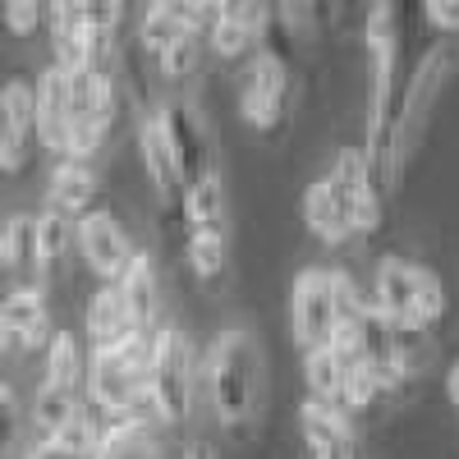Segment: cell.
I'll use <instances>...</instances> for the list:
<instances>
[{"instance_id": "1", "label": "cell", "mask_w": 459, "mask_h": 459, "mask_svg": "<svg viewBox=\"0 0 459 459\" xmlns=\"http://www.w3.org/2000/svg\"><path fill=\"white\" fill-rule=\"evenodd\" d=\"M207 395H212L216 418L230 432L253 423L257 395H262V354H257V340L244 326H230L212 340V350H207Z\"/></svg>"}, {"instance_id": "2", "label": "cell", "mask_w": 459, "mask_h": 459, "mask_svg": "<svg viewBox=\"0 0 459 459\" xmlns=\"http://www.w3.org/2000/svg\"><path fill=\"white\" fill-rule=\"evenodd\" d=\"M372 308L386 317L391 326H409L423 331L432 322H441L446 313V290L428 266H413L404 257H381L377 276H372Z\"/></svg>"}, {"instance_id": "3", "label": "cell", "mask_w": 459, "mask_h": 459, "mask_svg": "<svg viewBox=\"0 0 459 459\" xmlns=\"http://www.w3.org/2000/svg\"><path fill=\"white\" fill-rule=\"evenodd\" d=\"M459 60V47L446 42V37H437V42H428L423 51L413 56V69L404 74V88H400V110H395V152H391V179L404 170V157L413 152L418 134H423V120L428 110L441 92V83L450 79V69Z\"/></svg>"}, {"instance_id": "4", "label": "cell", "mask_w": 459, "mask_h": 459, "mask_svg": "<svg viewBox=\"0 0 459 459\" xmlns=\"http://www.w3.org/2000/svg\"><path fill=\"white\" fill-rule=\"evenodd\" d=\"M194 386H198V368L188 335L170 322L152 335V363H147V391L157 404V423H184L194 413Z\"/></svg>"}, {"instance_id": "5", "label": "cell", "mask_w": 459, "mask_h": 459, "mask_svg": "<svg viewBox=\"0 0 459 459\" xmlns=\"http://www.w3.org/2000/svg\"><path fill=\"white\" fill-rule=\"evenodd\" d=\"M157 125L166 134V147L175 157V170H179V188L198 184L207 175H216V147H212V129L198 120V110L188 101H161L157 106Z\"/></svg>"}, {"instance_id": "6", "label": "cell", "mask_w": 459, "mask_h": 459, "mask_svg": "<svg viewBox=\"0 0 459 459\" xmlns=\"http://www.w3.org/2000/svg\"><path fill=\"white\" fill-rule=\"evenodd\" d=\"M290 317H294V340L303 344V354L326 350L340 313H335V290H331V272L308 266L294 276V294H290Z\"/></svg>"}, {"instance_id": "7", "label": "cell", "mask_w": 459, "mask_h": 459, "mask_svg": "<svg viewBox=\"0 0 459 459\" xmlns=\"http://www.w3.org/2000/svg\"><path fill=\"white\" fill-rule=\"evenodd\" d=\"M74 239H79L88 266L106 285H120V276L129 272V262H134V244L120 230V221H115L110 212H101V207H92V212L79 216V225H74Z\"/></svg>"}, {"instance_id": "8", "label": "cell", "mask_w": 459, "mask_h": 459, "mask_svg": "<svg viewBox=\"0 0 459 459\" xmlns=\"http://www.w3.org/2000/svg\"><path fill=\"white\" fill-rule=\"evenodd\" d=\"M285 92H290V65H281L276 56H253L248 74H244V88H239V106H244V120L262 134H276L281 129V110H285Z\"/></svg>"}, {"instance_id": "9", "label": "cell", "mask_w": 459, "mask_h": 459, "mask_svg": "<svg viewBox=\"0 0 459 459\" xmlns=\"http://www.w3.org/2000/svg\"><path fill=\"white\" fill-rule=\"evenodd\" d=\"M88 400L110 418V423H120V418H129V404H134V395H138V386L147 377H138V372H129L125 363H120V354L115 350H97L92 359H88Z\"/></svg>"}, {"instance_id": "10", "label": "cell", "mask_w": 459, "mask_h": 459, "mask_svg": "<svg viewBox=\"0 0 459 459\" xmlns=\"http://www.w3.org/2000/svg\"><path fill=\"white\" fill-rule=\"evenodd\" d=\"M37 138H42L51 152H65V138H69V125H74V88H69V74L51 60L47 74L37 79Z\"/></svg>"}, {"instance_id": "11", "label": "cell", "mask_w": 459, "mask_h": 459, "mask_svg": "<svg viewBox=\"0 0 459 459\" xmlns=\"http://www.w3.org/2000/svg\"><path fill=\"white\" fill-rule=\"evenodd\" d=\"M299 428H303V455L308 459H354L350 423H344V413L335 404L308 395L299 409Z\"/></svg>"}, {"instance_id": "12", "label": "cell", "mask_w": 459, "mask_h": 459, "mask_svg": "<svg viewBox=\"0 0 459 459\" xmlns=\"http://www.w3.org/2000/svg\"><path fill=\"white\" fill-rule=\"evenodd\" d=\"M120 294H125V308L138 335H157L161 331V285H157V266H152L147 253L134 248L129 272L120 276Z\"/></svg>"}, {"instance_id": "13", "label": "cell", "mask_w": 459, "mask_h": 459, "mask_svg": "<svg viewBox=\"0 0 459 459\" xmlns=\"http://www.w3.org/2000/svg\"><path fill=\"white\" fill-rule=\"evenodd\" d=\"M303 221H308V230L317 239H326V244H344L354 235V230H350V212H344L331 175L308 184V194H303Z\"/></svg>"}, {"instance_id": "14", "label": "cell", "mask_w": 459, "mask_h": 459, "mask_svg": "<svg viewBox=\"0 0 459 459\" xmlns=\"http://www.w3.org/2000/svg\"><path fill=\"white\" fill-rule=\"evenodd\" d=\"M134 335V322H129V308H125V294L120 285H101L88 303V340H92V354L97 350H115Z\"/></svg>"}, {"instance_id": "15", "label": "cell", "mask_w": 459, "mask_h": 459, "mask_svg": "<svg viewBox=\"0 0 459 459\" xmlns=\"http://www.w3.org/2000/svg\"><path fill=\"white\" fill-rule=\"evenodd\" d=\"M138 152H143V166L152 175V184H157V194L166 203H175L179 194V170H175V157H170V147H166V134L157 125V110L143 115V125H138Z\"/></svg>"}, {"instance_id": "16", "label": "cell", "mask_w": 459, "mask_h": 459, "mask_svg": "<svg viewBox=\"0 0 459 459\" xmlns=\"http://www.w3.org/2000/svg\"><path fill=\"white\" fill-rule=\"evenodd\" d=\"M92 198H97V175L83 166V161H60L51 170V207L56 212H92Z\"/></svg>"}, {"instance_id": "17", "label": "cell", "mask_w": 459, "mask_h": 459, "mask_svg": "<svg viewBox=\"0 0 459 459\" xmlns=\"http://www.w3.org/2000/svg\"><path fill=\"white\" fill-rule=\"evenodd\" d=\"M92 459H161V450H157V441H152V428L120 418V423L101 428V441H97Z\"/></svg>"}, {"instance_id": "18", "label": "cell", "mask_w": 459, "mask_h": 459, "mask_svg": "<svg viewBox=\"0 0 459 459\" xmlns=\"http://www.w3.org/2000/svg\"><path fill=\"white\" fill-rule=\"evenodd\" d=\"M184 216L194 221L188 230H221V235H225V188H221V175H207V179L184 188Z\"/></svg>"}, {"instance_id": "19", "label": "cell", "mask_w": 459, "mask_h": 459, "mask_svg": "<svg viewBox=\"0 0 459 459\" xmlns=\"http://www.w3.org/2000/svg\"><path fill=\"white\" fill-rule=\"evenodd\" d=\"M83 372H88V363H83L79 340L56 331L51 344H47V381H51V386H60V391H74L83 381Z\"/></svg>"}, {"instance_id": "20", "label": "cell", "mask_w": 459, "mask_h": 459, "mask_svg": "<svg viewBox=\"0 0 459 459\" xmlns=\"http://www.w3.org/2000/svg\"><path fill=\"white\" fill-rule=\"evenodd\" d=\"M138 37H143V51H147L152 60H157L170 42H179L184 23H179V14H175V0H170V5H166V0H161V5H147V10L138 14Z\"/></svg>"}, {"instance_id": "21", "label": "cell", "mask_w": 459, "mask_h": 459, "mask_svg": "<svg viewBox=\"0 0 459 459\" xmlns=\"http://www.w3.org/2000/svg\"><path fill=\"white\" fill-rule=\"evenodd\" d=\"M0 317H5V331H10L14 340H19L23 331H32L37 322H51V317H47V303H42V290H37V285H14V290H5Z\"/></svg>"}, {"instance_id": "22", "label": "cell", "mask_w": 459, "mask_h": 459, "mask_svg": "<svg viewBox=\"0 0 459 459\" xmlns=\"http://www.w3.org/2000/svg\"><path fill=\"white\" fill-rule=\"evenodd\" d=\"M74 418H79L74 391H60V386H51V381H42V386H37V395H32V423L42 428L47 437H56L65 423H74Z\"/></svg>"}, {"instance_id": "23", "label": "cell", "mask_w": 459, "mask_h": 459, "mask_svg": "<svg viewBox=\"0 0 459 459\" xmlns=\"http://www.w3.org/2000/svg\"><path fill=\"white\" fill-rule=\"evenodd\" d=\"M207 42H212L216 56H244V47H253V32L244 28L239 0H225L216 10V23L207 28Z\"/></svg>"}, {"instance_id": "24", "label": "cell", "mask_w": 459, "mask_h": 459, "mask_svg": "<svg viewBox=\"0 0 459 459\" xmlns=\"http://www.w3.org/2000/svg\"><path fill=\"white\" fill-rule=\"evenodd\" d=\"M0 125L5 129H19V134H37V92L23 83V79H10L0 88Z\"/></svg>"}, {"instance_id": "25", "label": "cell", "mask_w": 459, "mask_h": 459, "mask_svg": "<svg viewBox=\"0 0 459 459\" xmlns=\"http://www.w3.org/2000/svg\"><path fill=\"white\" fill-rule=\"evenodd\" d=\"M32 235H37V266H51V262L69 248L74 230H69V216H65V212L47 207L42 216H32Z\"/></svg>"}, {"instance_id": "26", "label": "cell", "mask_w": 459, "mask_h": 459, "mask_svg": "<svg viewBox=\"0 0 459 459\" xmlns=\"http://www.w3.org/2000/svg\"><path fill=\"white\" fill-rule=\"evenodd\" d=\"M340 377H344V368H340V359H335L331 350L303 354V381H308V395H313V400L335 404V395H340Z\"/></svg>"}, {"instance_id": "27", "label": "cell", "mask_w": 459, "mask_h": 459, "mask_svg": "<svg viewBox=\"0 0 459 459\" xmlns=\"http://www.w3.org/2000/svg\"><path fill=\"white\" fill-rule=\"evenodd\" d=\"M331 184H335V194L340 203H350L359 198L363 188H372V175H368V157H363V147H344L335 166H331Z\"/></svg>"}, {"instance_id": "28", "label": "cell", "mask_w": 459, "mask_h": 459, "mask_svg": "<svg viewBox=\"0 0 459 459\" xmlns=\"http://www.w3.org/2000/svg\"><path fill=\"white\" fill-rule=\"evenodd\" d=\"M198 56H203V37L184 32L179 42H170V47L157 56V74H161L166 83H179V79H188V74L198 69Z\"/></svg>"}, {"instance_id": "29", "label": "cell", "mask_w": 459, "mask_h": 459, "mask_svg": "<svg viewBox=\"0 0 459 459\" xmlns=\"http://www.w3.org/2000/svg\"><path fill=\"white\" fill-rule=\"evenodd\" d=\"M188 262L198 276H221L225 272V235L221 230H188Z\"/></svg>"}, {"instance_id": "30", "label": "cell", "mask_w": 459, "mask_h": 459, "mask_svg": "<svg viewBox=\"0 0 459 459\" xmlns=\"http://www.w3.org/2000/svg\"><path fill=\"white\" fill-rule=\"evenodd\" d=\"M47 441H56L60 450H69V455H79V459H92L97 455V441H101V423L92 413H83L79 409V418L74 423H65L56 437H47Z\"/></svg>"}, {"instance_id": "31", "label": "cell", "mask_w": 459, "mask_h": 459, "mask_svg": "<svg viewBox=\"0 0 459 459\" xmlns=\"http://www.w3.org/2000/svg\"><path fill=\"white\" fill-rule=\"evenodd\" d=\"M372 400H377V377H372V368H368V363H354V368H344L335 404H344L350 413H359V409H368Z\"/></svg>"}, {"instance_id": "32", "label": "cell", "mask_w": 459, "mask_h": 459, "mask_svg": "<svg viewBox=\"0 0 459 459\" xmlns=\"http://www.w3.org/2000/svg\"><path fill=\"white\" fill-rule=\"evenodd\" d=\"M10 248V266H37V235H32V216H10V225H0Z\"/></svg>"}, {"instance_id": "33", "label": "cell", "mask_w": 459, "mask_h": 459, "mask_svg": "<svg viewBox=\"0 0 459 459\" xmlns=\"http://www.w3.org/2000/svg\"><path fill=\"white\" fill-rule=\"evenodd\" d=\"M418 14H423V23L437 37H446V42H455V37H459V0H428Z\"/></svg>"}, {"instance_id": "34", "label": "cell", "mask_w": 459, "mask_h": 459, "mask_svg": "<svg viewBox=\"0 0 459 459\" xmlns=\"http://www.w3.org/2000/svg\"><path fill=\"white\" fill-rule=\"evenodd\" d=\"M28 143H32V134H19V129L0 125V170L19 175L28 166Z\"/></svg>"}, {"instance_id": "35", "label": "cell", "mask_w": 459, "mask_h": 459, "mask_svg": "<svg viewBox=\"0 0 459 459\" xmlns=\"http://www.w3.org/2000/svg\"><path fill=\"white\" fill-rule=\"evenodd\" d=\"M0 459H19V404L10 391L0 395Z\"/></svg>"}, {"instance_id": "36", "label": "cell", "mask_w": 459, "mask_h": 459, "mask_svg": "<svg viewBox=\"0 0 459 459\" xmlns=\"http://www.w3.org/2000/svg\"><path fill=\"white\" fill-rule=\"evenodd\" d=\"M5 28L14 32V37H28L37 23H47V10L42 5H32V0H14V5H5Z\"/></svg>"}, {"instance_id": "37", "label": "cell", "mask_w": 459, "mask_h": 459, "mask_svg": "<svg viewBox=\"0 0 459 459\" xmlns=\"http://www.w3.org/2000/svg\"><path fill=\"white\" fill-rule=\"evenodd\" d=\"M88 32H115L125 23V5H79Z\"/></svg>"}, {"instance_id": "38", "label": "cell", "mask_w": 459, "mask_h": 459, "mask_svg": "<svg viewBox=\"0 0 459 459\" xmlns=\"http://www.w3.org/2000/svg\"><path fill=\"white\" fill-rule=\"evenodd\" d=\"M23 459H79V455H69V450H60L56 441H37Z\"/></svg>"}, {"instance_id": "39", "label": "cell", "mask_w": 459, "mask_h": 459, "mask_svg": "<svg viewBox=\"0 0 459 459\" xmlns=\"http://www.w3.org/2000/svg\"><path fill=\"white\" fill-rule=\"evenodd\" d=\"M446 391H450V400H455V409H459V359H455L450 372H446Z\"/></svg>"}, {"instance_id": "40", "label": "cell", "mask_w": 459, "mask_h": 459, "mask_svg": "<svg viewBox=\"0 0 459 459\" xmlns=\"http://www.w3.org/2000/svg\"><path fill=\"white\" fill-rule=\"evenodd\" d=\"M188 459H212V455H207V446H188Z\"/></svg>"}, {"instance_id": "41", "label": "cell", "mask_w": 459, "mask_h": 459, "mask_svg": "<svg viewBox=\"0 0 459 459\" xmlns=\"http://www.w3.org/2000/svg\"><path fill=\"white\" fill-rule=\"evenodd\" d=\"M5 391H10V386H5V381H0V395H5Z\"/></svg>"}]
</instances>
